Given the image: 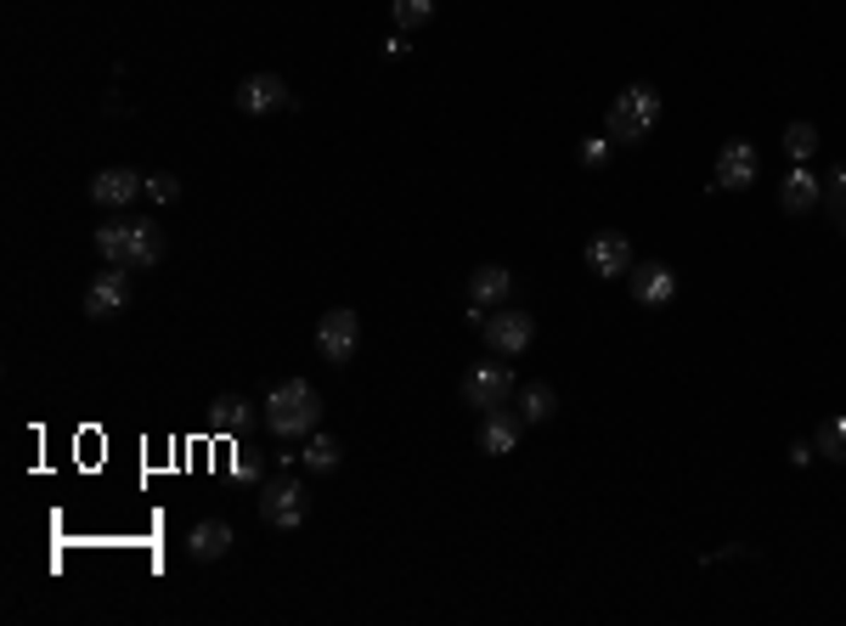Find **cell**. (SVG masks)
Listing matches in <instances>:
<instances>
[{"label":"cell","instance_id":"6da1fadb","mask_svg":"<svg viewBox=\"0 0 846 626\" xmlns=\"http://www.w3.org/2000/svg\"><path fill=\"white\" fill-rule=\"evenodd\" d=\"M96 254L108 260V266H124V272H147L165 260V238H158V226L142 220V215H113L96 226Z\"/></svg>","mask_w":846,"mask_h":626},{"label":"cell","instance_id":"7a4b0ae2","mask_svg":"<svg viewBox=\"0 0 846 626\" xmlns=\"http://www.w3.org/2000/svg\"><path fill=\"white\" fill-rule=\"evenodd\" d=\"M316 423H322V395H316V384L282 378V384L266 395V430H271L277 441H305V435H316Z\"/></svg>","mask_w":846,"mask_h":626},{"label":"cell","instance_id":"3957f363","mask_svg":"<svg viewBox=\"0 0 846 626\" xmlns=\"http://www.w3.org/2000/svg\"><path fill=\"white\" fill-rule=\"evenodd\" d=\"M661 124V91L655 85H627L621 96L609 103V113H604V130L615 142H627V147H638V142H649V130Z\"/></svg>","mask_w":846,"mask_h":626},{"label":"cell","instance_id":"277c9868","mask_svg":"<svg viewBox=\"0 0 846 626\" xmlns=\"http://www.w3.org/2000/svg\"><path fill=\"white\" fill-rule=\"evenodd\" d=\"M305 514H311L305 480H294V474H277V480H266V485H259V519H266L271 531H300V525H305Z\"/></svg>","mask_w":846,"mask_h":626},{"label":"cell","instance_id":"5b68a950","mask_svg":"<svg viewBox=\"0 0 846 626\" xmlns=\"http://www.w3.org/2000/svg\"><path fill=\"white\" fill-rule=\"evenodd\" d=\"M513 368L508 361H474V368L463 373V401L480 407V412H492V407H508L513 401Z\"/></svg>","mask_w":846,"mask_h":626},{"label":"cell","instance_id":"8992f818","mask_svg":"<svg viewBox=\"0 0 846 626\" xmlns=\"http://www.w3.org/2000/svg\"><path fill=\"white\" fill-rule=\"evenodd\" d=\"M316 350H322V361H334V368H345V361L362 350V322H355V311H328L316 322Z\"/></svg>","mask_w":846,"mask_h":626},{"label":"cell","instance_id":"52a82bcc","mask_svg":"<svg viewBox=\"0 0 846 626\" xmlns=\"http://www.w3.org/2000/svg\"><path fill=\"white\" fill-rule=\"evenodd\" d=\"M531 339H536V316L531 311H497V316H485V345H492L503 361L525 356Z\"/></svg>","mask_w":846,"mask_h":626},{"label":"cell","instance_id":"ba28073f","mask_svg":"<svg viewBox=\"0 0 846 626\" xmlns=\"http://www.w3.org/2000/svg\"><path fill=\"white\" fill-rule=\"evenodd\" d=\"M136 197H147V176H136L130 164H113V170H96L90 176V204L124 209V204H136Z\"/></svg>","mask_w":846,"mask_h":626},{"label":"cell","instance_id":"9c48e42d","mask_svg":"<svg viewBox=\"0 0 846 626\" xmlns=\"http://www.w3.org/2000/svg\"><path fill=\"white\" fill-rule=\"evenodd\" d=\"M757 176H762V153L751 142H723L717 147V181H711V186L745 192V186H757Z\"/></svg>","mask_w":846,"mask_h":626},{"label":"cell","instance_id":"30bf717a","mask_svg":"<svg viewBox=\"0 0 846 626\" xmlns=\"http://www.w3.org/2000/svg\"><path fill=\"white\" fill-rule=\"evenodd\" d=\"M627 288L638 305H672L677 300V272L666 266V260H643V266L627 272Z\"/></svg>","mask_w":846,"mask_h":626},{"label":"cell","instance_id":"8fae6325","mask_svg":"<svg viewBox=\"0 0 846 626\" xmlns=\"http://www.w3.org/2000/svg\"><path fill=\"white\" fill-rule=\"evenodd\" d=\"M824 204V176H812L807 164H790V176L778 181V209L785 215H812Z\"/></svg>","mask_w":846,"mask_h":626},{"label":"cell","instance_id":"7c38bea8","mask_svg":"<svg viewBox=\"0 0 846 626\" xmlns=\"http://www.w3.org/2000/svg\"><path fill=\"white\" fill-rule=\"evenodd\" d=\"M519 435H525V418L519 412H503V407H492L480 418V452L485 457H508V452H519Z\"/></svg>","mask_w":846,"mask_h":626},{"label":"cell","instance_id":"4fadbf2b","mask_svg":"<svg viewBox=\"0 0 846 626\" xmlns=\"http://www.w3.org/2000/svg\"><path fill=\"white\" fill-rule=\"evenodd\" d=\"M294 96H288V80L282 74H249L243 85H238V108L243 113H277V108H288Z\"/></svg>","mask_w":846,"mask_h":626},{"label":"cell","instance_id":"5bb4252c","mask_svg":"<svg viewBox=\"0 0 846 626\" xmlns=\"http://www.w3.org/2000/svg\"><path fill=\"white\" fill-rule=\"evenodd\" d=\"M632 266H638V260H632V243L621 232H599L588 243V272L593 277H627Z\"/></svg>","mask_w":846,"mask_h":626},{"label":"cell","instance_id":"9a60e30c","mask_svg":"<svg viewBox=\"0 0 846 626\" xmlns=\"http://www.w3.org/2000/svg\"><path fill=\"white\" fill-rule=\"evenodd\" d=\"M130 305V277H124V266H113V272H102L90 288H85V316H119Z\"/></svg>","mask_w":846,"mask_h":626},{"label":"cell","instance_id":"2e32d148","mask_svg":"<svg viewBox=\"0 0 846 626\" xmlns=\"http://www.w3.org/2000/svg\"><path fill=\"white\" fill-rule=\"evenodd\" d=\"M508 293H513V272L508 266H480V272H469V300L474 305H508Z\"/></svg>","mask_w":846,"mask_h":626},{"label":"cell","instance_id":"e0dca14e","mask_svg":"<svg viewBox=\"0 0 846 626\" xmlns=\"http://www.w3.org/2000/svg\"><path fill=\"white\" fill-rule=\"evenodd\" d=\"M186 553L198 558V565H209V558H226V553H232V525H226V519H204L198 531H192Z\"/></svg>","mask_w":846,"mask_h":626},{"label":"cell","instance_id":"ac0fdd59","mask_svg":"<svg viewBox=\"0 0 846 626\" xmlns=\"http://www.w3.org/2000/svg\"><path fill=\"white\" fill-rule=\"evenodd\" d=\"M254 423V407L243 401V395H220V401L209 407V430L215 435H243Z\"/></svg>","mask_w":846,"mask_h":626},{"label":"cell","instance_id":"d6986e66","mask_svg":"<svg viewBox=\"0 0 846 626\" xmlns=\"http://www.w3.org/2000/svg\"><path fill=\"white\" fill-rule=\"evenodd\" d=\"M513 401H519V418H525V423H547L553 412H559L553 384H525V389H513Z\"/></svg>","mask_w":846,"mask_h":626},{"label":"cell","instance_id":"ffe728a7","mask_svg":"<svg viewBox=\"0 0 846 626\" xmlns=\"http://www.w3.org/2000/svg\"><path fill=\"white\" fill-rule=\"evenodd\" d=\"M300 464H305L311 474H334V469L345 464V446H339L334 435H305V452H300Z\"/></svg>","mask_w":846,"mask_h":626},{"label":"cell","instance_id":"44dd1931","mask_svg":"<svg viewBox=\"0 0 846 626\" xmlns=\"http://www.w3.org/2000/svg\"><path fill=\"white\" fill-rule=\"evenodd\" d=\"M812 153H819V124L796 119V124L785 130V158H790V164H807Z\"/></svg>","mask_w":846,"mask_h":626},{"label":"cell","instance_id":"7402d4cb","mask_svg":"<svg viewBox=\"0 0 846 626\" xmlns=\"http://www.w3.org/2000/svg\"><path fill=\"white\" fill-rule=\"evenodd\" d=\"M812 446H819V457H830V464H846V418H824Z\"/></svg>","mask_w":846,"mask_h":626},{"label":"cell","instance_id":"603a6c76","mask_svg":"<svg viewBox=\"0 0 846 626\" xmlns=\"http://www.w3.org/2000/svg\"><path fill=\"white\" fill-rule=\"evenodd\" d=\"M389 17H396V28L407 35V28H423L435 17V0H389Z\"/></svg>","mask_w":846,"mask_h":626},{"label":"cell","instance_id":"cb8c5ba5","mask_svg":"<svg viewBox=\"0 0 846 626\" xmlns=\"http://www.w3.org/2000/svg\"><path fill=\"white\" fill-rule=\"evenodd\" d=\"M824 204H830V215H835V220L846 215V164L824 176Z\"/></svg>","mask_w":846,"mask_h":626},{"label":"cell","instance_id":"d4e9b609","mask_svg":"<svg viewBox=\"0 0 846 626\" xmlns=\"http://www.w3.org/2000/svg\"><path fill=\"white\" fill-rule=\"evenodd\" d=\"M147 197H153V204H176V197H181V181H176L170 170H158V176H147Z\"/></svg>","mask_w":846,"mask_h":626},{"label":"cell","instance_id":"484cf974","mask_svg":"<svg viewBox=\"0 0 846 626\" xmlns=\"http://www.w3.org/2000/svg\"><path fill=\"white\" fill-rule=\"evenodd\" d=\"M604 158H609V142H604V136L581 142V164H588V170H604Z\"/></svg>","mask_w":846,"mask_h":626},{"label":"cell","instance_id":"4316f807","mask_svg":"<svg viewBox=\"0 0 846 626\" xmlns=\"http://www.w3.org/2000/svg\"><path fill=\"white\" fill-rule=\"evenodd\" d=\"M812 457H819V446H812V441H796V446H790V464H796V469H807Z\"/></svg>","mask_w":846,"mask_h":626},{"label":"cell","instance_id":"83f0119b","mask_svg":"<svg viewBox=\"0 0 846 626\" xmlns=\"http://www.w3.org/2000/svg\"><path fill=\"white\" fill-rule=\"evenodd\" d=\"M407 51H412V46H407V35H401V28H396V35H389V40H384V57H407Z\"/></svg>","mask_w":846,"mask_h":626},{"label":"cell","instance_id":"f1b7e54d","mask_svg":"<svg viewBox=\"0 0 846 626\" xmlns=\"http://www.w3.org/2000/svg\"><path fill=\"white\" fill-rule=\"evenodd\" d=\"M463 322L474 327V334H485V305H469V311H463Z\"/></svg>","mask_w":846,"mask_h":626},{"label":"cell","instance_id":"f546056e","mask_svg":"<svg viewBox=\"0 0 846 626\" xmlns=\"http://www.w3.org/2000/svg\"><path fill=\"white\" fill-rule=\"evenodd\" d=\"M835 226H841V238H846V215H841V220H835Z\"/></svg>","mask_w":846,"mask_h":626}]
</instances>
